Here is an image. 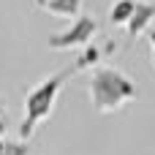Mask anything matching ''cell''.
Returning <instances> with one entry per match:
<instances>
[{
	"label": "cell",
	"instance_id": "7c38bea8",
	"mask_svg": "<svg viewBox=\"0 0 155 155\" xmlns=\"http://www.w3.org/2000/svg\"><path fill=\"white\" fill-rule=\"evenodd\" d=\"M0 114H3V104H0Z\"/></svg>",
	"mask_w": 155,
	"mask_h": 155
},
{
	"label": "cell",
	"instance_id": "9c48e42d",
	"mask_svg": "<svg viewBox=\"0 0 155 155\" xmlns=\"http://www.w3.org/2000/svg\"><path fill=\"white\" fill-rule=\"evenodd\" d=\"M3 134H5V120L0 117V142H3Z\"/></svg>",
	"mask_w": 155,
	"mask_h": 155
},
{
	"label": "cell",
	"instance_id": "8fae6325",
	"mask_svg": "<svg viewBox=\"0 0 155 155\" xmlns=\"http://www.w3.org/2000/svg\"><path fill=\"white\" fill-rule=\"evenodd\" d=\"M150 38H153V44H155V30H153V33H150Z\"/></svg>",
	"mask_w": 155,
	"mask_h": 155
},
{
	"label": "cell",
	"instance_id": "6da1fadb",
	"mask_svg": "<svg viewBox=\"0 0 155 155\" xmlns=\"http://www.w3.org/2000/svg\"><path fill=\"white\" fill-rule=\"evenodd\" d=\"M134 95H136V84L117 68H98L90 79V101L101 114L120 109Z\"/></svg>",
	"mask_w": 155,
	"mask_h": 155
},
{
	"label": "cell",
	"instance_id": "8992f818",
	"mask_svg": "<svg viewBox=\"0 0 155 155\" xmlns=\"http://www.w3.org/2000/svg\"><path fill=\"white\" fill-rule=\"evenodd\" d=\"M134 11H136V0H117L114 8H112V14H109V19H112V25H125L128 27Z\"/></svg>",
	"mask_w": 155,
	"mask_h": 155
},
{
	"label": "cell",
	"instance_id": "3957f363",
	"mask_svg": "<svg viewBox=\"0 0 155 155\" xmlns=\"http://www.w3.org/2000/svg\"><path fill=\"white\" fill-rule=\"evenodd\" d=\"M98 33V22L93 16H79L65 33L49 35V46L52 49H74V46H84L90 44V38Z\"/></svg>",
	"mask_w": 155,
	"mask_h": 155
},
{
	"label": "cell",
	"instance_id": "277c9868",
	"mask_svg": "<svg viewBox=\"0 0 155 155\" xmlns=\"http://www.w3.org/2000/svg\"><path fill=\"white\" fill-rule=\"evenodd\" d=\"M153 19H155V3H136V11H134V16L128 22V35L131 38H139L150 27Z\"/></svg>",
	"mask_w": 155,
	"mask_h": 155
},
{
	"label": "cell",
	"instance_id": "ba28073f",
	"mask_svg": "<svg viewBox=\"0 0 155 155\" xmlns=\"http://www.w3.org/2000/svg\"><path fill=\"white\" fill-rule=\"evenodd\" d=\"M95 57H98V49H95V46H90V49L84 52V57H82V65H90V63H95Z\"/></svg>",
	"mask_w": 155,
	"mask_h": 155
},
{
	"label": "cell",
	"instance_id": "52a82bcc",
	"mask_svg": "<svg viewBox=\"0 0 155 155\" xmlns=\"http://www.w3.org/2000/svg\"><path fill=\"white\" fill-rule=\"evenodd\" d=\"M3 155H30V147L25 142H5V153Z\"/></svg>",
	"mask_w": 155,
	"mask_h": 155
},
{
	"label": "cell",
	"instance_id": "7a4b0ae2",
	"mask_svg": "<svg viewBox=\"0 0 155 155\" xmlns=\"http://www.w3.org/2000/svg\"><path fill=\"white\" fill-rule=\"evenodd\" d=\"M65 76H68L65 71H63V74H54V76H49L44 84H38L35 90L27 93V101H25V112H27V117H25V123H22V139L30 136V131H33L35 123H41V120H46V117L52 114L54 101H57V93L63 90Z\"/></svg>",
	"mask_w": 155,
	"mask_h": 155
},
{
	"label": "cell",
	"instance_id": "30bf717a",
	"mask_svg": "<svg viewBox=\"0 0 155 155\" xmlns=\"http://www.w3.org/2000/svg\"><path fill=\"white\" fill-rule=\"evenodd\" d=\"M5 153V142H0V155Z\"/></svg>",
	"mask_w": 155,
	"mask_h": 155
},
{
	"label": "cell",
	"instance_id": "5b68a950",
	"mask_svg": "<svg viewBox=\"0 0 155 155\" xmlns=\"http://www.w3.org/2000/svg\"><path fill=\"white\" fill-rule=\"evenodd\" d=\"M49 14L54 16H63V19H79V8H82V0H38Z\"/></svg>",
	"mask_w": 155,
	"mask_h": 155
}]
</instances>
